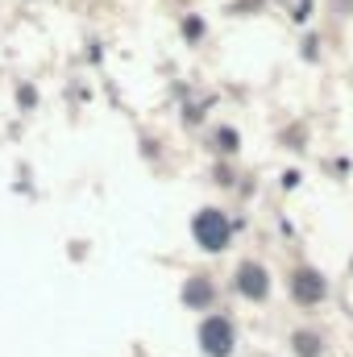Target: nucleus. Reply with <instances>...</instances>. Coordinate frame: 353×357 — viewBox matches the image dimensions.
Here are the masks:
<instances>
[{
    "instance_id": "obj_1",
    "label": "nucleus",
    "mask_w": 353,
    "mask_h": 357,
    "mask_svg": "<svg viewBox=\"0 0 353 357\" xmlns=\"http://www.w3.org/2000/svg\"><path fill=\"white\" fill-rule=\"evenodd\" d=\"M191 229H195V241L204 250H225V241H229V220L220 212H212V208H204Z\"/></svg>"
},
{
    "instance_id": "obj_2",
    "label": "nucleus",
    "mask_w": 353,
    "mask_h": 357,
    "mask_svg": "<svg viewBox=\"0 0 353 357\" xmlns=\"http://www.w3.org/2000/svg\"><path fill=\"white\" fill-rule=\"evenodd\" d=\"M200 345H204V354L208 357H229L233 354V328H229V320H220V316L204 320V328H200Z\"/></svg>"
},
{
    "instance_id": "obj_3",
    "label": "nucleus",
    "mask_w": 353,
    "mask_h": 357,
    "mask_svg": "<svg viewBox=\"0 0 353 357\" xmlns=\"http://www.w3.org/2000/svg\"><path fill=\"white\" fill-rule=\"evenodd\" d=\"M291 287H295V299H299V303H320V299H324V278H320L316 270H299Z\"/></svg>"
},
{
    "instance_id": "obj_4",
    "label": "nucleus",
    "mask_w": 353,
    "mask_h": 357,
    "mask_svg": "<svg viewBox=\"0 0 353 357\" xmlns=\"http://www.w3.org/2000/svg\"><path fill=\"white\" fill-rule=\"evenodd\" d=\"M237 287H241V295L262 299V295H266V270L262 266H241V274H237Z\"/></svg>"
},
{
    "instance_id": "obj_5",
    "label": "nucleus",
    "mask_w": 353,
    "mask_h": 357,
    "mask_svg": "<svg viewBox=\"0 0 353 357\" xmlns=\"http://www.w3.org/2000/svg\"><path fill=\"white\" fill-rule=\"evenodd\" d=\"M183 299H187L191 307H204V303L212 299V287H208L204 278H191V282H187V291H183Z\"/></svg>"
},
{
    "instance_id": "obj_6",
    "label": "nucleus",
    "mask_w": 353,
    "mask_h": 357,
    "mask_svg": "<svg viewBox=\"0 0 353 357\" xmlns=\"http://www.w3.org/2000/svg\"><path fill=\"white\" fill-rule=\"evenodd\" d=\"M295 345H299V357H312V354H316V337H308V333H303Z\"/></svg>"
}]
</instances>
